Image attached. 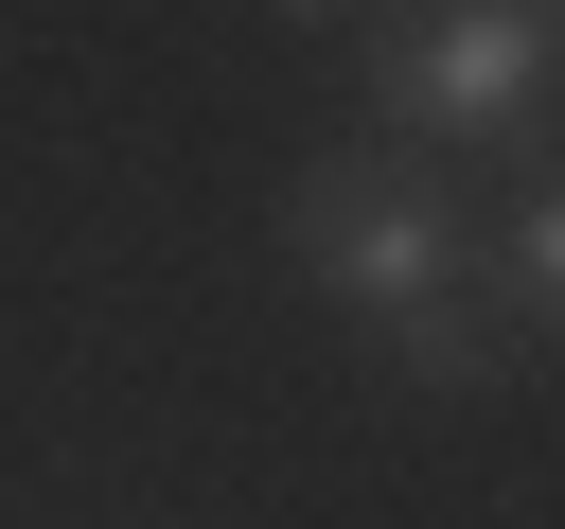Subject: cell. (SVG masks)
Instances as JSON below:
<instances>
[{"label": "cell", "instance_id": "cell-1", "mask_svg": "<svg viewBox=\"0 0 565 529\" xmlns=\"http://www.w3.org/2000/svg\"><path fill=\"white\" fill-rule=\"evenodd\" d=\"M282 247H300L371 335H424V317L494 300L477 212H459L441 159H406V141H335V159H300V176H282Z\"/></svg>", "mask_w": 565, "mask_h": 529}, {"label": "cell", "instance_id": "cell-2", "mask_svg": "<svg viewBox=\"0 0 565 529\" xmlns=\"http://www.w3.org/2000/svg\"><path fill=\"white\" fill-rule=\"evenodd\" d=\"M565 88V35L547 0H406L371 35V141L406 159H459V141H530Z\"/></svg>", "mask_w": 565, "mask_h": 529}, {"label": "cell", "instance_id": "cell-3", "mask_svg": "<svg viewBox=\"0 0 565 529\" xmlns=\"http://www.w3.org/2000/svg\"><path fill=\"white\" fill-rule=\"evenodd\" d=\"M477 247H494V317H512L530 353H565V159H547V176H530Z\"/></svg>", "mask_w": 565, "mask_h": 529}, {"label": "cell", "instance_id": "cell-4", "mask_svg": "<svg viewBox=\"0 0 565 529\" xmlns=\"http://www.w3.org/2000/svg\"><path fill=\"white\" fill-rule=\"evenodd\" d=\"M265 18H335V0H265Z\"/></svg>", "mask_w": 565, "mask_h": 529}, {"label": "cell", "instance_id": "cell-5", "mask_svg": "<svg viewBox=\"0 0 565 529\" xmlns=\"http://www.w3.org/2000/svg\"><path fill=\"white\" fill-rule=\"evenodd\" d=\"M547 35H565V0H547Z\"/></svg>", "mask_w": 565, "mask_h": 529}]
</instances>
